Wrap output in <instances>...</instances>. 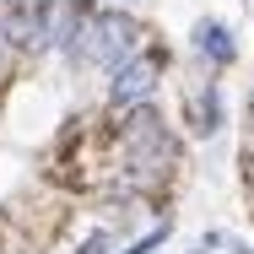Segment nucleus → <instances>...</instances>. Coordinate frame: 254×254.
<instances>
[{"mask_svg":"<svg viewBox=\"0 0 254 254\" xmlns=\"http://www.w3.org/2000/svg\"><path fill=\"white\" fill-rule=\"evenodd\" d=\"M173 162H179V141H173L168 119L152 103L130 108V119H125V168H130V179L135 184H157Z\"/></svg>","mask_w":254,"mask_h":254,"instance_id":"nucleus-1","label":"nucleus"},{"mask_svg":"<svg viewBox=\"0 0 254 254\" xmlns=\"http://www.w3.org/2000/svg\"><path fill=\"white\" fill-rule=\"evenodd\" d=\"M130 54H141V22L130 11H92L81 38H76V54L81 65H103V70H119Z\"/></svg>","mask_w":254,"mask_h":254,"instance_id":"nucleus-2","label":"nucleus"},{"mask_svg":"<svg viewBox=\"0 0 254 254\" xmlns=\"http://www.w3.org/2000/svg\"><path fill=\"white\" fill-rule=\"evenodd\" d=\"M162 65H168L162 49L130 54V60L114 70V81H108V103H114V108H141V103H152L157 81H162Z\"/></svg>","mask_w":254,"mask_h":254,"instance_id":"nucleus-3","label":"nucleus"},{"mask_svg":"<svg viewBox=\"0 0 254 254\" xmlns=\"http://www.w3.org/2000/svg\"><path fill=\"white\" fill-rule=\"evenodd\" d=\"M92 16V0H38V22H44V49H60L65 60L76 54V38Z\"/></svg>","mask_w":254,"mask_h":254,"instance_id":"nucleus-4","label":"nucleus"},{"mask_svg":"<svg viewBox=\"0 0 254 254\" xmlns=\"http://www.w3.org/2000/svg\"><path fill=\"white\" fill-rule=\"evenodd\" d=\"M0 44H11V49H44V22H38V5H11L5 16H0Z\"/></svg>","mask_w":254,"mask_h":254,"instance_id":"nucleus-5","label":"nucleus"},{"mask_svg":"<svg viewBox=\"0 0 254 254\" xmlns=\"http://www.w3.org/2000/svg\"><path fill=\"white\" fill-rule=\"evenodd\" d=\"M184 125H190L195 135H216V130H222V92H216V81H200V87L184 98Z\"/></svg>","mask_w":254,"mask_h":254,"instance_id":"nucleus-6","label":"nucleus"},{"mask_svg":"<svg viewBox=\"0 0 254 254\" xmlns=\"http://www.w3.org/2000/svg\"><path fill=\"white\" fill-rule=\"evenodd\" d=\"M195 54H200L205 65H216V70H222V65H233V60H238V44H233V33H227L222 22H211V16H205V22H195Z\"/></svg>","mask_w":254,"mask_h":254,"instance_id":"nucleus-7","label":"nucleus"},{"mask_svg":"<svg viewBox=\"0 0 254 254\" xmlns=\"http://www.w3.org/2000/svg\"><path fill=\"white\" fill-rule=\"evenodd\" d=\"M76 254H114V233H92V238H87Z\"/></svg>","mask_w":254,"mask_h":254,"instance_id":"nucleus-8","label":"nucleus"}]
</instances>
